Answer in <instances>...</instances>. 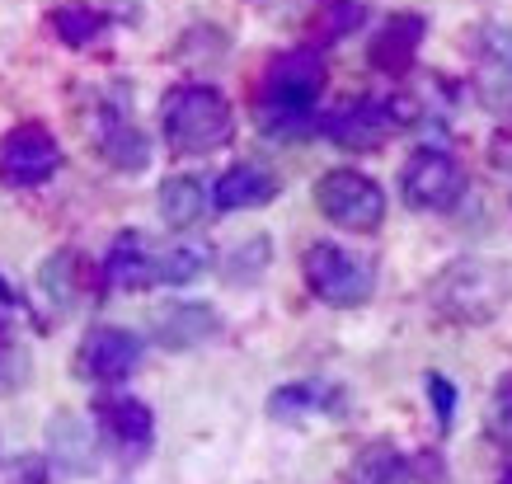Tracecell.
Instances as JSON below:
<instances>
[{
    "instance_id": "6da1fadb",
    "label": "cell",
    "mask_w": 512,
    "mask_h": 484,
    "mask_svg": "<svg viewBox=\"0 0 512 484\" xmlns=\"http://www.w3.org/2000/svg\"><path fill=\"white\" fill-rule=\"evenodd\" d=\"M325 90V62L315 47H292L268 62L264 90H259V127L268 137H301L315 127V104Z\"/></svg>"
},
{
    "instance_id": "7a4b0ae2",
    "label": "cell",
    "mask_w": 512,
    "mask_h": 484,
    "mask_svg": "<svg viewBox=\"0 0 512 484\" xmlns=\"http://www.w3.org/2000/svg\"><path fill=\"white\" fill-rule=\"evenodd\" d=\"M512 292V273L494 259L466 254V259H451L428 287V306H433L447 325H484L508 306Z\"/></svg>"
},
{
    "instance_id": "ac0fdd59",
    "label": "cell",
    "mask_w": 512,
    "mask_h": 484,
    "mask_svg": "<svg viewBox=\"0 0 512 484\" xmlns=\"http://www.w3.org/2000/svg\"><path fill=\"white\" fill-rule=\"evenodd\" d=\"M202 212H207V188H202V179H193V174H174V179L160 184V217L170 221V226L188 231V226H198L202 221Z\"/></svg>"
},
{
    "instance_id": "4316f807",
    "label": "cell",
    "mask_w": 512,
    "mask_h": 484,
    "mask_svg": "<svg viewBox=\"0 0 512 484\" xmlns=\"http://www.w3.org/2000/svg\"><path fill=\"white\" fill-rule=\"evenodd\" d=\"M15 287H10V282H5V278H0V306H15Z\"/></svg>"
},
{
    "instance_id": "9a60e30c",
    "label": "cell",
    "mask_w": 512,
    "mask_h": 484,
    "mask_svg": "<svg viewBox=\"0 0 512 484\" xmlns=\"http://www.w3.org/2000/svg\"><path fill=\"white\" fill-rule=\"evenodd\" d=\"M273 198H278V179L268 170H259V165H231L212 184V203L221 212H249V207H264Z\"/></svg>"
},
{
    "instance_id": "3957f363",
    "label": "cell",
    "mask_w": 512,
    "mask_h": 484,
    "mask_svg": "<svg viewBox=\"0 0 512 484\" xmlns=\"http://www.w3.org/2000/svg\"><path fill=\"white\" fill-rule=\"evenodd\" d=\"M160 127L174 156H212L235 137V113L212 85H174L160 104Z\"/></svg>"
},
{
    "instance_id": "7402d4cb",
    "label": "cell",
    "mask_w": 512,
    "mask_h": 484,
    "mask_svg": "<svg viewBox=\"0 0 512 484\" xmlns=\"http://www.w3.org/2000/svg\"><path fill=\"white\" fill-rule=\"evenodd\" d=\"M52 29H57V38L71 47H90L99 33H104V15L99 10H90V5H62L57 15H52Z\"/></svg>"
},
{
    "instance_id": "30bf717a",
    "label": "cell",
    "mask_w": 512,
    "mask_h": 484,
    "mask_svg": "<svg viewBox=\"0 0 512 484\" xmlns=\"http://www.w3.org/2000/svg\"><path fill=\"white\" fill-rule=\"evenodd\" d=\"M475 90L498 118H512V29L503 24L475 33Z\"/></svg>"
},
{
    "instance_id": "2e32d148",
    "label": "cell",
    "mask_w": 512,
    "mask_h": 484,
    "mask_svg": "<svg viewBox=\"0 0 512 484\" xmlns=\"http://www.w3.org/2000/svg\"><path fill=\"white\" fill-rule=\"evenodd\" d=\"M348 484H419V470H414V461H409L400 447L372 442V447H362L357 461L348 466Z\"/></svg>"
},
{
    "instance_id": "ffe728a7",
    "label": "cell",
    "mask_w": 512,
    "mask_h": 484,
    "mask_svg": "<svg viewBox=\"0 0 512 484\" xmlns=\"http://www.w3.org/2000/svg\"><path fill=\"white\" fill-rule=\"evenodd\" d=\"M38 282H43V292L62 311H71L76 306V297H80V282H85V264H80V254H71V250H62V254H52L43 264V273H38Z\"/></svg>"
},
{
    "instance_id": "d4e9b609",
    "label": "cell",
    "mask_w": 512,
    "mask_h": 484,
    "mask_svg": "<svg viewBox=\"0 0 512 484\" xmlns=\"http://www.w3.org/2000/svg\"><path fill=\"white\" fill-rule=\"evenodd\" d=\"M423 386H428V400H433V409H437V423L451 428V419H456V386H451L442 372H428Z\"/></svg>"
},
{
    "instance_id": "44dd1931",
    "label": "cell",
    "mask_w": 512,
    "mask_h": 484,
    "mask_svg": "<svg viewBox=\"0 0 512 484\" xmlns=\"http://www.w3.org/2000/svg\"><path fill=\"white\" fill-rule=\"evenodd\" d=\"M207 264H212V250H207V245H170V250H156V282L184 287V282L202 278Z\"/></svg>"
},
{
    "instance_id": "83f0119b",
    "label": "cell",
    "mask_w": 512,
    "mask_h": 484,
    "mask_svg": "<svg viewBox=\"0 0 512 484\" xmlns=\"http://www.w3.org/2000/svg\"><path fill=\"white\" fill-rule=\"evenodd\" d=\"M0 344H10V325L5 320H0Z\"/></svg>"
},
{
    "instance_id": "603a6c76",
    "label": "cell",
    "mask_w": 512,
    "mask_h": 484,
    "mask_svg": "<svg viewBox=\"0 0 512 484\" xmlns=\"http://www.w3.org/2000/svg\"><path fill=\"white\" fill-rule=\"evenodd\" d=\"M362 19H367V5H362V0H320L315 29H320L325 43H334V38H343V33H353Z\"/></svg>"
},
{
    "instance_id": "5bb4252c",
    "label": "cell",
    "mask_w": 512,
    "mask_h": 484,
    "mask_svg": "<svg viewBox=\"0 0 512 484\" xmlns=\"http://www.w3.org/2000/svg\"><path fill=\"white\" fill-rule=\"evenodd\" d=\"M94 419L104 428V438L118 442L123 452H146L151 438H156V419H151V409L132 400V395H104L99 405H94Z\"/></svg>"
},
{
    "instance_id": "484cf974",
    "label": "cell",
    "mask_w": 512,
    "mask_h": 484,
    "mask_svg": "<svg viewBox=\"0 0 512 484\" xmlns=\"http://www.w3.org/2000/svg\"><path fill=\"white\" fill-rule=\"evenodd\" d=\"M24 353H19L15 344H0V391H10V386H19L24 381Z\"/></svg>"
},
{
    "instance_id": "ba28073f",
    "label": "cell",
    "mask_w": 512,
    "mask_h": 484,
    "mask_svg": "<svg viewBox=\"0 0 512 484\" xmlns=\"http://www.w3.org/2000/svg\"><path fill=\"white\" fill-rule=\"evenodd\" d=\"M395 127H400V118H395L390 99H348L334 113L315 118V132L329 137L339 151H381Z\"/></svg>"
},
{
    "instance_id": "52a82bcc",
    "label": "cell",
    "mask_w": 512,
    "mask_h": 484,
    "mask_svg": "<svg viewBox=\"0 0 512 484\" xmlns=\"http://www.w3.org/2000/svg\"><path fill=\"white\" fill-rule=\"evenodd\" d=\"M62 170V146L43 123H19L0 137V179L10 188H38Z\"/></svg>"
},
{
    "instance_id": "f1b7e54d",
    "label": "cell",
    "mask_w": 512,
    "mask_h": 484,
    "mask_svg": "<svg viewBox=\"0 0 512 484\" xmlns=\"http://www.w3.org/2000/svg\"><path fill=\"white\" fill-rule=\"evenodd\" d=\"M498 484H512V466H508V470H503V475H498Z\"/></svg>"
},
{
    "instance_id": "8fae6325",
    "label": "cell",
    "mask_w": 512,
    "mask_h": 484,
    "mask_svg": "<svg viewBox=\"0 0 512 484\" xmlns=\"http://www.w3.org/2000/svg\"><path fill=\"white\" fill-rule=\"evenodd\" d=\"M423 29H428V19L423 15H390L386 29L372 38V47H367V62H372V71H381V76H409L414 71V62H419V47H423Z\"/></svg>"
},
{
    "instance_id": "8992f818",
    "label": "cell",
    "mask_w": 512,
    "mask_h": 484,
    "mask_svg": "<svg viewBox=\"0 0 512 484\" xmlns=\"http://www.w3.org/2000/svg\"><path fill=\"white\" fill-rule=\"evenodd\" d=\"M400 198L414 212H451V207L466 198V170L447 151L419 146L400 170Z\"/></svg>"
},
{
    "instance_id": "e0dca14e",
    "label": "cell",
    "mask_w": 512,
    "mask_h": 484,
    "mask_svg": "<svg viewBox=\"0 0 512 484\" xmlns=\"http://www.w3.org/2000/svg\"><path fill=\"white\" fill-rule=\"evenodd\" d=\"M217 334V315L207 306H170L156 315V339L165 348H193Z\"/></svg>"
},
{
    "instance_id": "4fadbf2b",
    "label": "cell",
    "mask_w": 512,
    "mask_h": 484,
    "mask_svg": "<svg viewBox=\"0 0 512 484\" xmlns=\"http://www.w3.org/2000/svg\"><path fill=\"white\" fill-rule=\"evenodd\" d=\"M99 278L113 292H146V287H156V250L146 245V235H137V231L118 235Z\"/></svg>"
},
{
    "instance_id": "9c48e42d",
    "label": "cell",
    "mask_w": 512,
    "mask_h": 484,
    "mask_svg": "<svg viewBox=\"0 0 512 484\" xmlns=\"http://www.w3.org/2000/svg\"><path fill=\"white\" fill-rule=\"evenodd\" d=\"M141 353H146V344H141L132 329L99 325L80 339L76 376H85V381H123V376H132V367L141 362Z\"/></svg>"
},
{
    "instance_id": "cb8c5ba5",
    "label": "cell",
    "mask_w": 512,
    "mask_h": 484,
    "mask_svg": "<svg viewBox=\"0 0 512 484\" xmlns=\"http://www.w3.org/2000/svg\"><path fill=\"white\" fill-rule=\"evenodd\" d=\"M484 428L494 442H512V372L498 381L494 400H489V414H484Z\"/></svg>"
},
{
    "instance_id": "d6986e66",
    "label": "cell",
    "mask_w": 512,
    "mask_h": 484,
    "mask_svg": "<svg viewBox=\"0 0 512 484\" xmlns=\"http://www.w3.org/2000/svg\"><path fill=\"white\" fill-rule=\"evenodd\" d=\"M99 151H104V160H109V165H118V170H141V165L151 160L146 132H141V127H132L127 118H113V123L104 127Z\"/></svg>"
},
{
    "instance_id": "5b68a950",
    "label": "cell",
    "mask_w": 512,
    "mask_h": 484,
    "mask_svg": "<svg viewBox=\"0 0 512 484\" xmlns=\"http://www.w3.org/2000/svg\"><path fill=\"white\" fill-rule=\"evenodd\" d=\"M315 207L343 231H376L386 221V193L357 170H329L315 184Z\"/></svg>"
},
{
    "instance_id": "7c38bea8",
    "label": "cell",
    "mask_w": 512,
    "mask_h": 484,
    "mask_svg": "<svg viewBox=\"0 0 512 484\" xmlns=\"http://www.w3.org/2000/svg\"><path fill=\"white\" fill-rule=\"evenodd\" d=\"M343 391L329 381H296L268 395V414L282 423H306V419H343Z\"/></svg>"
},
{
    "instance_id": "277c9868",
    "label": "cell",
    "mask_w": 512,
    "mask_h": 484,
    "mask_svg": "<svg viewBox=\"0 0 512 484\" xmlns=\"http://www.w3.org/2000/svg\"><path fill=\"white\" fill-rule=\"evenodd\" d=\"M301 278L315 297L334 306V311H353V306H367L376 292V264L367 254L343 250L334 240H320L306 250L301 259Z\"/></svg>"
}]
</instances>
